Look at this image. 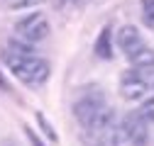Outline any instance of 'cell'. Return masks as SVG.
Here are the masks:
<instances>
[{
  "instance_id": "obj_1",
  "label": "cell",
  "mask_w": 154,
  "mask_h": 146,
  "mask_svg": "<svg viewBox=\"0 0 154 146\" xmlns=\"http://www.w3.org/2000/svg\"><path fill=\"white\" fill-rule=\"evenodd\" d=\"M5 63L10 66L12 76H17V80H22L27 85H42L49 78V63L29 51L27 42H12L10 46H5Z\"/></svg>"
},
{
  "instance_id": "obj_2",
  "label": "cell",
  "mask_w": 154,
  "mask_h": 146,
  "mask_svg": "<svg viewBox=\"0 0 154 146\" xmlns=\"http://www.w3.org/2000/svg\"><path fill=\"white\" fill-rule=\"evenodd\" d=\"M108 102H105V98H103V93L98 88H88L86 93H83V98H79L76 100V105H73V117H76V122H79L83 129H93L95 124L100 122V117L108 112Z\"/></svg>"
},
{
  "instance_id": "obj_3",
  "label": "cell",
  "mask_w": 154,
  "mask_h": 146,
  "mask_svg": "<svg viewBox=\"0 0 154 146\" xmlns=\"http://www.w3.org/2000/svg\"><path fill=\"white\" fill-rule=\"evenodd\" d=\"M15 34L20 36V42L27 44H39L51 34V25L44 12H29L27 17L15 22Z\"/></svg>"
},
{
  "instance_id": "obj_4",
  "label": "cell",
  "mask_w": 154,
  "mask_h": 146,
  "mask_svg": "<svg viewBox=\"0 0 154 146\" xmlns=\"http://www.w3.org/2000/svg\"><path fill=\"white\" fill-rule=\"evenodd\" d=\"M120 134L122 141L130 146H147L149 141V132H147V119L140 112H132L120 122Z\"/></svg>"
},
{
  "instance_id": "obj_5",
  "label": "cell",
  "mask_w": 154,
  "mask_h": 146,
  "mask_svg": "<svg viewBox=\"0 0 154 146\" xmlns=\"http://www.w3.org/2000/svg\"><path fill=\"white\" fill-rule=\"evenodd\" d=\"M149 78L142 71H127L120 78V95L127 100H142L149 93Z\"/></svg>"
},
{
  "instance_id": "obj_6",
  "label": "cell",
  "mask_w": 154,
  "mask_h": 146,
  "mask_svg": "<svg viewBox=\"0 0 154 146\" xmlns=\"http://www.w3.org/2000/svg\"><path fill=\"white\" fill-rule=\"evenodd\" d=\"M115 39H118V46L122 49V54H125L127 59L144 46V39H142L140 29L134 27V25H122V27L118 29V36H115Z\"/></svg>"
},
{
  "instance_id": "obj_7",
  "label": "cell",
  "mask_w": 154,
  "mask_h": 146,
  "mask_svg": "<svg viewBox=\"0 0 154 146\" xmlns=\"http://www.w3.org/2000/svg\"><path fill=\"white\" fill-rule=\"evenodd\" d=\"M130 63L134 66V71H142V73L154 71V49H149L144 44L137 54H132V56H130Z\"/></svg>"
},
{
  "instance_id": "obj_8",
  "label": "cell",
  "mask_w": 154,
  "mask_h": 146,
  "mask_svg": "<svg viewBox=\"0 0 154 146\" xmlns=\"http://www.w3.org/2000/svg\"><path fill=\"white\" fill-rule=\"evenodd\" d=\"M95 56L98 59H110L112 56V44H110V27L105 25L100 32H98V39H95Z\"/></svg>"
},
{
  "instance_id": "obj_9",
  "label": "cell",
  "mask_w": 154,
  "mask_h": 146,
  "mask_svg": "<svg viewBox=\"0 0 154 146\" xmlns=\"http://www.w3.org/2000/svg\"><path fill=\"white\" fill-rule=\"evenodd\" d=\"M140 12H142V22L154 29V0H140Z\"/></svg>"
},
{
  "instance_id": "obj_10",
  "label": "cell",
  "mask_w": 154,
  "mask_h": 146,
  "mask_svg": "<svg viewBox=\"0 0 154 146\" xmlns=\"http://www.w3.org/2000/svg\"><path fill=\"white\" fill-rule=\"evenodd\" d=\"M39 3H44V0H8V7L10 10H29Z\"/></svg>"
},
{
  "instance_id": "obj_11",
  "label": "cell",
  "mask_w": 154,
  "mask_h": 146,
  "mask_svg": "<svg viewBox=\"0 0 154 146\" xmlns=\"http://www.w3.org/2000/svg\"><path fill=\"white\" fill-rule=\"evenodd\" d=\"M140 115L147 119V122H154V98H147L140 107Z\"/></svg>"
},
{
  "instance_id": "obj_12",
  "label": "cell",
  "mask_w": 154,
  "mask_h": 146,
  "mask_svg": "<svg viewBox=\"0 0 154 146\" xmlns=\"http://www.w3.org/2000/svg\"><path fill=\"white\" fill-rule=\"evenodd\" d=\"M37 122H39V127H42V129L47 132V136H49L51 141H56V134H54V129H51V124H49V122H47V119H44L39 112H37Z\"/></svg>"
},
{
  "instance_id": "obj_13",
  "label": "cell",
  "mask_w": 154,
  "mask_h": 146,
  "mask_svg": "<svg viewBox=\"0 0 154 146\" xmlns=\"http://www.w3.org/2000/svg\"><path fill=\"white\" fill-rule=\"evenodd\" d=\"M25 134H27V139L32 141V146H44V144L39 141V136H37V134H34L32 129H25Z\"/></svg>"
},
{
  "instance_id": "obj_14",
  "label": "cell",
  "mask_w": 154,
  "mask_h": 146,
  "mask_svg": "<svg viewBox=\"0 0 154 146\" xmlns=\"http://www.w3.org/2000/svg\"><path fill=\"white\" fill-rule=\"evenodd\" d=\"M149 88H152V90H154V76H152V80H149Z\"/></svg>"
},
{
  "instance_id": "obj_15",
  "label": "cell",
  "mask_w": 154,
  "mask_h": 146,
  "mask_svg": "<svg viewBox=\"0 0 154 146\" xmlns=\"http://www.w3.org/2000/svg\"><path fill=\"white\" fill-rule=\"evenodd\" d=\"M76 3H79V5H83V3H88V0H76Z\"/></svg>"
},
{
  "instance_id": "obj_16",
  "label": "cell",
  "mask_w": 154,
  "mask_h": 146,
  "mask_svg": "<svg viewBox=\"0 0 154 146\" xmlns=\"http://www.w3.org/2000/svg\"><path fill=\"white\" fill-rule=\"evenodd\" d=\"M59 3H61V5H64V3H69V0H59Z\"/></svg>"
}]
</instances>
